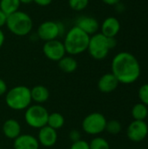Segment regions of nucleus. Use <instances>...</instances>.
Segmentation results:
<instances>
[{"label": "nucleus", "mask_w": 148, "mask_h": 149, "mask_svg": "<svg viewBox=\"0 0 148 149\" xmlns=\"http://www.w3.org/2000/svg\"><path fill=\"white\" fill-rule=\"evenodd\" d=\"M112 73L121 84L134 83L140 76V65L137 58L128 52H121L112 60Z\"/></svg>", "instance_id": "obj_1"}, {"label": "nucleus", "mask_w": 148, "mask_h": 149, "mask_svg": "<svg viewBox=\"0 0 148 149\" xmlns=\"http://www.w3.org/2000/svg\"><path fill=\"white\" fill-rule=\"evenodd\" d=\"M90 37L87 33L73 25L66 31L64 38L63 44L66 53L71 56H75L87 51Z\"/></svg>", "instance_id": "obj_2"}, {"label": "nucleus", "mask_w": 148, "mask_h": 149, "mask_svg": "<svg viewBox=\"0 0 148 149\" xmlns=\"http://www.w3.org/2000/svg\"><path fill=\"white\" fill-rule=\"evenodd\" d=\"M116 45L117 40L115 38H107L98 32L90 37L87 52L92 58L102 60L107 57L109 52Z\"/></svg>", "instance_id": "obj_3"}, {"label": "nucleus", "mask_w": 148, "mask_h": 149, "mask_svg": "<svg viewBox=\"0 0 148 149\" xmlns=\"http://www.w3.org/2000/svg\"><path fill=\"white\" fill-rule=\"evenodd\" d=\"M5 26L13 35L24 37L31 32L33 29V20L25 11L17 10L7 17Z\"/></svg>", "instance_id": "obj_4"}, {"label": "nucleus", "mask_w": 148, "mask_h": 149, "mask_svg": "<svg viewBox=\"0 0 148 149\" xmlns=\"http://www.w3.org/2000/svg\"><path fill=\"white\" fill-rule=\"evenodd\" d=\"M31 89L25 86H17L5 93V103L14 111L25 110L31 103Z\"/></svg>", "instance_id": "obj_5"}, {"label": "nucleus", "mask_w": 148, "mask_h": 149, "mask_svg": "<svg viewBox=\"0 0 148 149\" xmlns=\"http://www.w3.org/2000/svg\"><path fill=\"white\" fill-rule=\"evenodd\" d=\"M66 33L65 26L62 22L46 20L42 22L37 29V36L39 39L47 42L58 39Z\"/></svg>", "instance_id": "obj_6"}, {"label": "nucleus", "mask_w": 148, "mask_h": 149, "mask_svg": "<svg viewBox=\"0 0 148 149\" xmlns=\"http://www.w3.org/2000/svg\"><path fill=\"white\" fill-rule=\"evenodd\" d=\"M48 116L49 113L45 107L42 105L35 104L25 109L24 121L29 127L40 129L47 125Z\"/></svg>", "instance_id": "obj_7"}, {"label": "nucleus", "mask_w": 148, "mask_h": 149, "mask_svg": "<svg viewBox=\"0 0 148 149\" xmlns=\"http://www.w3.org/2000/svg\"><path fill=\"white\" fill-rule=\"evenodd\" d=\"M106 117L98 112L89 113L85 117L82 121V129L83 131L90 135H98L106 131Z\"/></svg>", "instance_id": "obj_8"}, {"label": "nucleus", "mask_w": 148, "mask_h": 149, "mask_svg": "<svg viewBox=\"0 0 148 149\" xmlns=\"http://www.w3.org/2000/svg\"><path fill=\"white\" fill-rule=\"evenodd\" d=\"M43 52L48 59L54 62H58L66 54L63 42L58 39L44 42L43 45Z\"/></svg>", "instance_id": "obj_9"}, {"label": "nucleus", "mask_w": 148, "mask_h": 149, "mask_svg": "<svg viewBox=\"0 0 148 149\" xmlns=\"http://www.w3.org/2000/svg\"><path fill=\"white\" fill-rule=\"evenodd\" d=\"M147 134L148 126L145 120H133L129 124L126 129V135L133 142L144 141Z\"/></svg>", "instance_id": "obj_10"}, {"label": "nucleus", "mask_w": 148, "mask_h": 149, "mask_svg": "<svg viewBox=\"0 0 148 149\" xmlns=\"http://www.w3.org/2000/svg\"><path fill=\"white\" fill-rule=\"evenodd\" d=\"M75 26L87 33L89 36L98 33L100 27L99 21L91 16H79L75 19Z\"/></svg>", "instance_id": "obj_11"}, {"label": "nucleus", "mask_w": 148, "mask_h": 149, "mask_svg": "<svg viewBox=\"0 0 148 149\" xmlns=\"http://www.w3.org/2000/svg\"><path fill=\"white\" fill-rule=\"evenodd\" d=\"M37 139L39 145L44 148H51L57 143L58 141L57 130L46 125L39 129Z\"/></svg>", "instance_id": "obj_12"}, {"label": "nucleus", "mask_w": 148, "mask_h": 149, "mask_svg": "<svg viewBox=\"0 0 148 149\" xmlns=\"http://www.w3.org/2000/svg\"><path fill=\"white\" fill-rule=\"evenodd\" d=\"M101 32L104 36L107 38H115L120 31V23L115 17H106L101 26L99 27Z\"/></svg>", "instance_id": "obj_13"}, {"label": "nucleus", "mask_w": 148, "mask_h": 149, "mask_svg": "<svg viewBox=\"0 0 148 149\" xmlns=\"http://www.w3.org/2000/svg\"><path fill=\"white\" fill-rule=\"evenodd\" d=\"M120 82L112 73H106L100 77L98 81V88L103 93H110L117 89Z\"/></svg>", "instance_id": "obj_14"}, {"label": "nucleus", "mask_w": 148, "mask_h": 149, "mask_svg": "<svg viewBox=\"0 0 148 149\" xmlns=\"http://www.w3.org/2000/svg\"><path fill=\"white\" fill-rule=\"evenodd\" d=\"M14 149H38L39 143L38 139L31 134H20L14 140Z\"/></svg>", "instance_id": "obj_15"}, {"label": "nucleus", "mask_w": 148, "mask_h": 149, "mask_svg": "<svg viewBox=\"0 0 148 149\" xmlns=\"http://www.w3.org/2000/svg\"><path fill=\"white\" fill-rule=\"evenodd\" d=\"M2 129L3 135L10 140H15L21 134V126L15 119L6 120L3 124Z\"/></svg>", "instance_id": "obj_16"}, {"label": "nucleus", "mask_w": 148, "mask_h": 149, "mask_svg": "<svg viewBox=\"0 0 148 149\" xmlns=\"http://www.w3.org/2000/svg\"><path fill=\"white\" fill-rule=\"evenodd\" d=\"M31 100L36 102V104L42 105L49 100L50 92L44 86L38 85L31 89Z\"/></svg>", "instance_id": "obj_17"}, {"label": "nucleus", "mask_w": 148, "mask_h": 149, "mask_svg": "<svg viewBox=\"0 0 148 149\" xmlns=\"http://www.w3.org/2000/svg\"><path fill=\"white\" fill-rule=\"evenodd\" d=\"M58 64L59 69L65 73H72L78 68L77 60L71 55L69 56L65 55L58 62Z\"/></svg>", "instance_id": "obj_18"}, {"label": "nucleus", "mask_w": 148, "mask_h": 149, "mask_svg": "<svg viewBox=\"0 0 148 149\" xmlns=\"http://www.w3.org/2000/svg\"><path fill=\"white\" fill-rule=\"evenodd\" d=\"M20 5L19 0H0V10L7 16L19 10Z\"/></svg>", "instance_id": "obj_19"}, {"label": "nucleus", "mask_w": 148, "mask_h": 149, "mask_svg": "<svg viewBox=\"0 0 148 149\" xmlns=\"http://www.w3.org/2000/svg\"><path fill=\"white\" fill-rule=\"evenodd\" d=\"M132 116L134 120H145L148 117V107L142 103L135 104L132 108Z\"/></svg>", "instance_id": "obj_20"}, {"label": "nucleus", "mask_w": 148, "mask_h": 149, "mask_svg": "<svg viewBox=\"0 0 148 149\" xmlns=\"http://www.w3.org/2000/svg\"><path fill=\"white\" fill-rule=\"evenodd\" d=\"M65 125V118L60 113H49L48 120H47V126L50 127L58 130Z\"/></svg>", "instance_id": "obj_21"}, {"label": "nucleus", "mask_w": 148, "mask_h": 149, "mask_svg": "<svg viewBox=\"0 0 148 149\" xmlns=\"http://www.w3.org/2000/svg\"><path fill=\"white\" fill-rule=\"evenodd\" d=\"M90 149H110L108 141L102 137H95L89 142Z\"/></svg>", "instance_id": "obj_22"}, {"label": "nucleus", "mask_w": 148, "mask_h": 149, "mask_svg": "<svg viewBox=\"0 0 148 149\" xmlns=\"http://www.w3.org/2000/svg\"><path fill=\"white\" fill-rule=\"evenodd\" d=\"M121 129H122L121 123L117 120H111L106 122V131L107 133H109L110 134L116 135L120 133Z\"/></svg>", "instance_id": "obj_23"}, {"label": "nucleus", "mask_w": 148, "mask_h": 149, "mask_svg": "<svg viewBox=\"0 0 148 149\" xmlns=\"http://www.w3.org/2000/svg\"><path fill=\"white\" fill-rule=\"evenodd\" d=\"M89 0H68L69 7L74 11H82L87 8Z\"/></svg>", "instance_id": "obj_24"}, {"label": "nucleus", "mask_w": 148, "mask_h": 149, "mask_svg": "<svg viewBox=\"0 0 148 149\" xmlns=\"http://www.w3.org/2000/svg\"><path fill=\"white\" fill-rule=\"evenodd\" d=\"M138 95L140 103L148 107V84H144L140 87Z\"/></svg>", "instance_id": "obj_25"}, {"label": "nucleus", "mask_w": 148, "mask_h": 149, "mask_svg": "<svg viewBox=\"0 0 148 149\" xmlns=\"http://www.w3.org/2000/svg\"><path fill=\"white\" fill-rule=\"evenodd\" d=\"M70 149H90L89 142L83 140H79L76 142H72Z\"/></svg>", "instance_id": "obj_26"}, {"label": "nucleus", "mask_w": 148, "mask_h": 149, "mask_svg": "<svg viewBox=\"0 0 148 149\" xmlns=\"http://www.w3.org/2000/svg\"><path fill=\"white\" fill-rule=\"evenodd\" d=\"M69 139L72 141V142H76L79 140H81V134L78 130H72L69 133Z\"/></svg>", "instance_id": "obj_27"}, {"label": "nucleus", "mask_w": 148, "mask_h": 149, "mask_svg": "<svg viewBox=\"0 0 148 149\" xmlns=\"http://www.w3.org/2000/svg\"><path fill=\"white\" fill-rule=\"evenodd\" d=\"M7 15L2 11L0 10V29H2V27L5 26L6 25V21H7Z\"/></svg>", "instance_id": "obj_28"}, {"label": "nucleus", "mask_w": 148, "mask_h": 149, "mask_svg": "<svg viewBox=\"0 0 148 149\" xmlns=\"http://www.w3.org/2000/svg\"><path fill=\"white\" fill-rule=\"evenodd\" d=\"M7 93V85L5 81L0 78V96L5 94Z\"/></svg>", "instance_id": "obj_29"}, {"label": "nucleus", "mask_w": 148, "mask_h": 149, "mask_svg": "<svg viewBox=\"0 0 148 149\" xmlns=\"http://www.w3.org/2000/svg\"><path fill=\"white\" fill-rule=\"evenodd\" d=\"M33 2L38 6L45 7V6L50 5L52 3V0H33Z\"/></svg>", "instance_id": "obj_30"}, {"label": "nucleus", "mask_w": 148, "mask_h": 149, "mask_svg": "<svg viewBox=\"0 0 148 149\" xmlns=\"http://www.w3.org/2000/svg\"><path fill=\"white\" fill-rule=\"evenodd\" d=\"M120 1L121 0H102V2L107 5H117L120 3Z\"/></svg>", "instance_id": "obj_31"}, {"label": "nucleus", "mask_w": 148, "mask_h": 149, "mask_svg": "<svg viewBox=\"0 0 148 149\" xmlns=\"http://www.w3.org/2000/svg\"><path fill=\"white\" fill-rule=\"evenodd\" d=\"M4 41H5V35L2 29H0V49L3 47V44H4Z\"/></svg>", "instance_id": "obj_32"}, {"label": "nucleus", "mask_w": 148, "mask_h": 149, "mask_svg": "<svg viewBox=\"0 0 148 149\" xmlns=\"http://www.w3.org/2000/svg\"><path fill=\"white\" fill-rule=\"evenodd\" d=\"M20 3H24V4H29L33 2V0H19Z\"/></svg>", "instance_id": "obj_33"}]
</instances>
